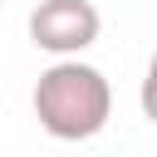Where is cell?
<instances>
[{
	"instance_id": "1",
	"label": "cell",
	"mask_w": 157,
	"mask_h": 157,
	"mask_svg": "<svg viewBox=\"0 0 157 157\" xmlns=\"http://www.w3.org/2000/svg\"><path fill=\"white\" fill-rule=\"evenodd\" d=\"M29 103H34L39 128L59 142H88L113 118V88L103 78V69H93L83 59H54L39 74Z\"/></svg>"
},
{
	"instance_id": "2",
	"label": "cell",
	"mask_w": 157,
	"mask_h": 157,
	"mask_svg": "<svg viewBox=\"0 0 157 157\" xmlns=\"http://www.w3.org/2000/svg\"><path fill=\"white\" fill-rule=\"evenodd\" d=\"M98 29L103 15L93 10V0H39L29 10V39L54 59H78L88 44H98Z\"/></svg>"
},
{
	"instance_id": "3",
	"label": "cell",
	"mask_w": 157,
	"mask_h": 157,
	"mask_svg": "<svg viewBox=\"0 0 157 157\" xmlns=\"http://www.w3.org/2000/svg\"><path fill=\"white\" fill-rule=\"evenodd\" d=\"M137 103H142V118L157 128V49H152L147 74H142V83H137Z\"/></svg>"
}]
</instances>
